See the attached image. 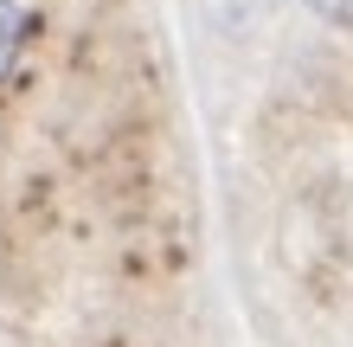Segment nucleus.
<instances>
[{
	"label": "nucleus",
	"instance_id": "2",
	"mask_svg": "<svg viewBox=\"0 0 353 347\" xmlns=\"http://www.w3.org/2000/svg\"><path fill=\"white\" fill-rule=\"evenodd\" d=\"M315 13H327V19H353V0H308Z\"/></svg>",
	"mask_w": 353,
	"mask_h": 347
},
{
	"label": "nucleus",
	"instance_id": "1",
	"mask_svg": "<svg viewBox=\"0 0 353 347\" xmlns=\"http://www.w3.org/2000/svg\"><path fill=\"white\" fill-rule=\"evenodd\" d=\"M19 39H26V13H19L13 0H0V77H7V65L19 58Z\"/></svg>",
	"mask_w": 353,
	"mask_h": 347
}]
</instances>
